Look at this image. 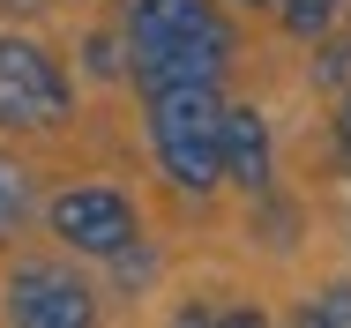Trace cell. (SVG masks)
I'll use <instances>...</instances> for the list:
<instances>
[{
	"label": "cell",
	"instance_id": "6da1fadb",
	"mask_svg": "<svg viewBox=\"0 0 351 328\" xmlns=\"http://www.w3.org/2000/svg\"><path fill=\"white\" fill-rule=\"evenodd\" d=\"M120 38H128L135 90L217 82L239 60V30L217 0H120Z\"/></svg>",
	"mask_w": 351,
	"mask_h": 328
},
{
	"label": "cell",
	"instance_id": "7a4b0ae2",
	"mask_svg": "<svg viewBox=\"0 0 351 328\" xmlns=\"http://www.w3.org/2000/svg\"><path fill=\"white\" fill-rule=\"evenodd\" d=\"M149 105V149L180 194H210L224 179V97L217 82H165L142 90Z\"/></svg>",
	"mask_w": 351,
	"mask_h": 328
},
{
	"label": "cell",
	"instance_id": "3957f363",
	"mask_svg": "<svg viewBox=\"0 0 351 328\" xmlns=\"http://www.w3.org/2000/svg\"><path fill=\"white\" fill-rule=\"evenodd\" d=\"M75 112V82L38 38L0 30V134H53Z\"/></svg>",
	"mask_w": 351,
	"mask_h": 328
},
{
	"label": "cell",
	"instance_id": "277c9868",
	"mask_svg": "<svg viewBox=\"0 0 351 328\" xmlns=\"http://www.w3.org/2000/svg\"><path fill=\"white\" fill-rule=\"evenodd\" d=\"M45 216H53V239L68 254H97V262H112L120 247L142 239V216L120 187H68V194H53Z\"/></svg>",
	"mask_w": 351,
	"mask_h": 328
},
{
	"label": "cell",
	"instance_id": "5b68a950",
	"mask_svg": "<svg viewBox=\"0 0 351 328\" xmlns=\"http://www.w3.org/2000/svg\"><path fill=\"white\" fill-rule=\"evenodd\" d=\"M0 306L8 321H30V328H82L97 321V291L60 262H15L8 283H0Z\"/></svg>",
	"mask_w": 351,
	"mask_h": 328
},
{
	"label": "cell",
	"instance_id": "8992f818",
	"mask_svg": "<svg viewBox=\"0 0 351 328\" xmlns=\"http://www.w3.org/2000/svg\"><path fill=\"white\" fill-rule=\"evenodd\" d=\"M224 179L239 194H269L277 179V149H269V120L254 105H224Z\"/></svg>",
	"mask_w": 351,
	"mask_h": 328
},
{
	"label": "cell",
	"instance_id": "52a82bcc",
	"mask_svg": "<svg viewBox=\"0 0 351 328\" xmlns=\"http://www.w3.org/2000/svg\"><path fill=\"white\" fill-rule=\"evenodd\" d=\"M30 216H38V179H30L15 157H0V254L30 231Z\"/></svg>",
	"mask_w": 351,
	"mask_h": 328
},
{
	"label": "cell",
	"instance_id": "ba28073f",
	"mask_svg": "<svg viewBox=\"0 0 351 328\" xmlns=\"http://www.w3.org/2000/svg\"><path fill=\"white\" fill-rule=\"evenodd\" d=\"M344 8L351 0H277V15H284L291 38H329V30L344 23Z\"/></svg>",
	"mask_w": 351,
	"mask_h": 328
},
{
	"label": "cell",
	"instance_id": "9c48e42d",
	"mask_svg": "<svg viewBox=\"0 0 351 328\" xmlns=\"http://www.w3.org/2000/svg\"><path fill=\"white\" fill-rule=\"evenodd\" d=\"M306 328H351V283H322L306 306H299Z\"/></svg>",
	"mask_w": 351,
	"mask_h": 328
},
{
	"label": "cell",
	"instance_id": "30bf717a",
	"mask_svg": "<svg viewBox=\"0 0 351 328\" xmlns=\"http://www.w3.org/2000/svg\"><path fill=\"white\" fill-rule=\"evenodd\" d=\"M314 82H322V90H344V82H351V30H329V38H322Z\"/></svg>",
	"mask_w": 351,
	"mask_h": 328
},
{
	"label": "cell",
	"instance_id": "8fae6325",
	"mask_svg": "<svg viewBox=\"0 0 351 328\" xmlns=\"http://www.w3.org/2000/svg\"><path fill=\"white\" fill-rule=\"evenodd\" d=\"M112 283H120V291H142V283H157V247H149V239L120 247V254H112Z\"/></svg>",
	"mask_w": 351,
	"mask_h": 328
},
{
	"label": "cell",
	"instance_id": "7c38bea8",
	"mask_svg": "<svg viewBox=\"0 0 351 328\" xmlns=\"http://www.w3.org/2000/svg\"><path fill=\"white\" fill-rule=\"evenodd\" d=\"M82 67L112 82V75L128 67V38H105V30H97V38H82Z\"/></svg>",
	"mask_w": 351,
	"mask_h": 328
},
{
	"label": "cell",
	"instance_id": "4fadbf2b",
	"mask_svg": "<svg viewBox=\"0 0 351 328\" xmlns=\"http://www.w3.org/2000/svg\"><path fill=\"white\" fill-rule=\"evenodd\" d=\"M254 209H262V216H254V224H262V247H291L299 216H291V209H284L277 194H254Z\"/></svg>",
	"mask_w": 351,
	"mask_h": 328
},
{
	"label": "cell",
	"instance_id": "5bb4252c",
	"mask_svg": "<svg viewBox=\"0 0 351 328\" xmlns=\"http://www.w3.org/2000/svg\"><path fill=\"white\" fill-rule=\"evenodd\" d=\"M329 134H337V164L351 172V90L337 97V120H329Z\"/></svg>",
	"mask_w": 351,
	"mask_h": 328
},
{
	"label": "cell",
	"instance_id": "9a60e30c",
	"mask_svg": "<svg viewBox=\"0 0 351 328\" xmlns=\"http://www.w3.org/2000/svg\"><path fill=\"white\" fill-rule=\"evenodd\" d=\"M247 8H277V0H247Z\"/></svg>",
	"mask_w": 351,
	"mask_h": 328
},
{
	"label": "cell",
	"instance_id": "2e32d148",
	"mask_svg": "<svg viewBox=\"0 0 351 328\" xmlns=\"http://www.w3.org/2000/svg\"><path fill=\"white\" fill-rule=\"evenodd\" d=\"M8 8H38V0H8Z\"/></svg>",
	"mask_w": 351,
	"mask_h": 328
}]
</instances>
